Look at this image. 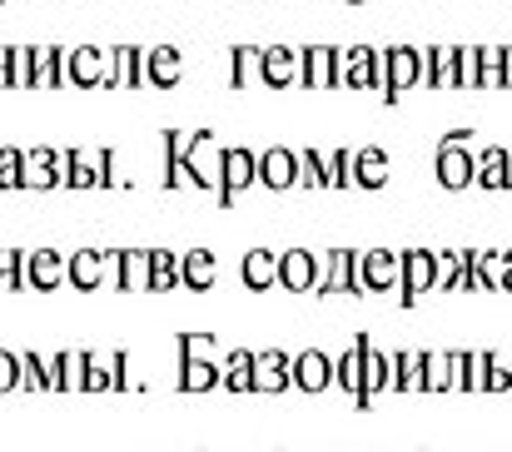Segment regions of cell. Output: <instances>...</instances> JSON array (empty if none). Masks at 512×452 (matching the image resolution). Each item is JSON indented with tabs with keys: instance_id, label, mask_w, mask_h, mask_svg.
<instances>
[{
	"instance_id": "cell-1",
	"label": "cell",
	"mask_w": 512,
	"mask_h": 452,
	"mask_svg": "<svg viewBox=\"0 0 512 452\" xmlns=\"http://www.w3.org/2000/svg\"><path fill=\"white\" fill-rule=\"evenodd\" d=\"M413 85H423V50L418 45H388V50H378V80H373V90L383 95V105H398L403 90H413Z\"/></svg>"
},
{
	"instance_id": "cell-2",
	"label": "cell",
	"mask_w": 512,
	"mask_h": 452,
	"mask_svg": "<svg viewBox=\"0 0 512 452\" xmlns=\"http://www.w3.org/2000/svg\"><path fill=\"white\" fill-rule=\"evenodd\" d=\"M299 85L304 90H339V45L299 50Z\"/></svg>"
},
{
	"instance_id": "cell-3",
	"label": "cell",
	"mask_w": 512,
	"mask_h": 452,
	"mask_svg": "<svg viewBox=\"0 0 512 452\" xmlns=\"http://www.w3.org/2000/svg\"><path fill=\"white\" fill-rule=\"evenodd\" d=\"M358 279H363V294H388L403 284V254H388V249H373V254H358Z\"/></svg>"
},
{
	"instance_id": "cell-4",
	"label": "cell",
	"mask_w": 512,
	"mask_h": 452,
	"mask_svg": "<svg viewBox=\"0 0 512 452\" xmlns=\"http://www.w3.org/2000/svg\"><path fill=\"white\" fill-rule=\"evenodd\" d=\"M254 164H259V154L249 150V145H229V150L219 154V199L224 204L254 184Z\"/></svg>"
},
{
	"instance_id": "cell-5",
	"label": "cell",
	"mask_w": 512,
	"mask_h": 452,
	"mask_svg": "<svg viewBox=\"0 0 512 452\" xmlns=\"http://www.w3.org/2000/svg\"><path fill=\"white\" fill-rule=\"evenodd\" d=\"M254 184H264V189H294L299 184V150L269 145V150L259 154V164H254Z\"/></svg>"
},
{
	"instance_id": "cell-6",
	"label": "cell",
	"mask_w": 512,
	"mask_h": 452,
	"mask_svg": "<svg viewBox=\"0 0 512 452\" xmlns=\"http://www.w3.org/2000/svg\"><path fill=\"white\" fill-rule=\"evenodd\" d=\"M319 279H324L319 254H309V249H289V254H279V284H284L289 294H314Z\"/></svg>"
},
{
	"instance_id": "cell-7",
	"label": "cell",
	"mask_w": 512,
	"mask_h": 452,
	"mask_svg": "<svg viewBox=\"0 0 512 452\" xmlns=\"http://www.w3.org/2000/svg\"><path fill=\"white\" fill-rule=\"evenodd\" d=\"M334 383V358L319 348H304L299 358H289V388L299 393H324Z\"/></svg>"
},
{
	"instance_id": "cell-8",
	"label": "cell",
	"mask_w": 512,
	"mask_h": 452,
	"mask_svg": "<svg viewBox=\"0 0 512 452\" xmlns=\"http://www.w3.org/2000/svg\"><path fill=\"white\" fill-rule=\"evenodd\" d=\"M403 303H418L428 289H438V254L433 249H408L403 254Z\"/></svg>"
},
{
	"instance_id": "cell-9",
	"label": "cell",
	"mask_w": 512,
	"mask_h": 452,
	"mask_svg": "<svg viewBox=\"0 0 512 452\" xmlns=\"http://www.w3.org/2000/svg\"><path fill=\"white\" fill-rule=\"evenodd\" d=\"M373 80H378V50L373 45L339 50V90H373Z\"/></svg>"
},
{
	"instance_id": "cell-10",
	"label": "cell",
	"mask_w": 512,
	"mask_h": 452,
	"mask_svg": "<svg viewBox=\"0 0 512 452\" xmlns=\"http://www.w3.org/2000/svg\"><path fill=\"white\" fill-rule=\"evenodd\" d=\"M324 264H329V274L319 279V289H314V294H363V279H358V254H353V249H334Z\"/></svg>"
},
{
	"instance_id": "cell-11",
	"label": "cell",
	"mask_w": 512,
	"mask_h": 452,
	"mask_svg": "<svg viewBox=\"0 0 512 452\" xmlns=\"http://www.w3.org/2000/svg\"><path fill=\"white\" fill-rule=\"evenodd\" d=\"M433 169H438V184H443V189H468V184H473L478 159L463 150V145H438V154H433Z\"/></svg>"
},
{
	"instance_id": "cell-12",
	"label": "cell",
	"mask_w": 512,
	"mask_h": 452,
	"mask_svg": "<svg viewBox=\"0 0 512 452\" xmlns=\"http://www.w3.org/2000/svg\"><path fill=\"white\" fill-rule=\"evenodd\" d=\"M259 65H264V85H269V90L299 85V50H289V45H264V50H259Z\"/></svg>"
},
{
	"instance_id": "cell-13",
	"label": "cell",
	"mask_w": 512,
	"mask_h": 452,
	"mask_svg": "<svg viewBox=\"0 0 512 452\" xmlns=\"http://www.w3.org/2000/svg\"><path fill=\"white\" fill-rule=\"evenodd\" d=\"M423 85L428 90H458V45H428L423 50Z\"/></svg>"
},
{
	"instance_id": "cell-14",
	"label": "cell",
	"mask_w": 512,
	"mask_h": 452,
	"mask_svg": "<svg viewBox=\"0 0 512 452\" xmlns=\"http://www.w3.org/2000/svg\"><path fill=\"white\" fill-rule=\"evenodd\" d=\"M184 80V55L174 50V45H155V50H145V85H155V90H174Z\"/></svg>"
},
{
	"instance_id": "cell-15",
	"label": "cell",
	"mask_w": 512,
	"mask_h": 452,
	"mask_svg": "<svg viewBox=\"0 0 512 452\" xmlns=\"http://www.w3.org/2000/svg\"><path fill=\"white\" fill-rule=\"evenodd\" d=\"M110 60H115V65H105V85L110 90L115 85H130V90L145 85V45H120Z\"/></svg>"
},
{
	"instance_id": "cell-16",
	"label": "cell",
	"mask_w": 512,
	"mask_h": 452,
	"mask_svg": "<svg viewBox=\"0 0 512 452\" xmlns=\"http://www.w3.org/2000/svg\"><path fill=\"white\" fill-rule=\"evenodd\" d=\"M512 50L508 45H478V90H508Z\"/></svg>"
},
{
	"instance_id": "cell-17",
	"label": "cell",
	"mask_w": 512,
	"mask_h": 452,
	"mask_svg": "<svg viewBox=\"0 0 512 452\" xmlns=\"http://www.w3.org/2000/svg\"><path fill=\"white\" fill-rule=\"evenodd\" d=\"M388 174H393V164H388V150H383V145H363V150L353 154V184H358V189H383Z\"/></svg>"
},
{
	"instance_id": "cell-18",
	"label": "cell",
	"mask_w": 512,
	"mask_h": 452,
	"mask_svg": "<svg viewBox=\"0 0 512 452\" xmlns=\"http://www.w3.org/2000/svg\"><path fill=\"white\" fill-rule=\"evenodd\" d=\"M289 388V353L269 348L254 353V393H284Z\"/></svg>"
},
{
	"instance_id": "cell-19",
	"label": "cell",
	"mask_w": 512,
	"mask_h": 452,
	"mask_svg": "<svg viewBox=\"0 0 512 452\" xmlns=\"http://www.w3.org/2000/svg\"><path fill=\"white\" fill-rule=\"evenodd\" d=\"M274 284H279V254H269V249H249V254H244V289L269 294Z\"/></svg>"
},
{
	"instance_id": "cell-20",
	"label": "cell",
	"mask_w": 512,
	"mask_h": 452,
	"mask_svg": "<svg viewBox=\"0 0 512 452\" xmlns=\"http://www.w3.org/2000/svg\"><path fill=\"white\" fill-rule=\"evenodd\" d=\"M259 50L264 45H234L229 50V85L234 90H249V85H264V65H259Z\"/></svg>"
},
{
	"instance_id": "cell-21",
	"label": "cell",
	"mask_w": 512,
	"mask_h": 452,
	"mask_svg": "<svg viewBox=\"0 0 512 452\" xmlns=\"http://www.w3.org/2000/svg\"><path fill=\"white\" fill-rule=\"evenodd\" d=\"M363 348H368V338H353V343H348V353L334 358V383H339L348 398H358V393H363Z\"/></svg>"
},
{
	"instance_id": "cell-22",
	"label": "cell",
	"mask_w": 512,
	"mask_h": 452,
	"mask_svg": "<svg viewBox=\"0 0 512 452\" xmlns=\"http://www.w3.org/2000/svg\"><path fill=\"white\" fill-rule=\"evenodd\" d=\"M179 284H189L194 294H209L214 289V254L209 249H189L179 259Z\"/></svg>"
},
{
	"instance_id": "cell-23",
	"label": "cell",
	"mask_w": 512,
	"mask_h": 452,
	"mask_svg": "<svg viewBox=\"0 0 512 452\" xmlns=\"http://www.w3.org/2000/svg\"><path fill=\"white\" fill-rule=\"evenodd\" d=\"M179 388H184V393H209V388H219V368H214L209 358H199V353H184V363H179Z\"/></svg>"
},
{
	"instance_id": "cell-24",
	"label": "cell",
	"mask_w": 512,
	"mask_h": 452,
	"mask_svg": "<svg viewBox=\"0 0 512 452\" xmlns=\"http://www.w3.org/2000/svg\"><path fill=\"white\" fill-rule=\"evenodd\" d=\"M473 184H478V189H508V150H503V145H493V150L478 154Z\"/></svg>"
},
{
	"instance_id": "cell-25",
	"label": "cell",
	"mask_w": 512,
	"mask_h": 452,
	"mask_svg": "<svg viewBox=\"0 0 512 452\" xmlns=\"http://www.w3.org/2000/svg\"><path fill=\"white\" fill-rule=\"evenodd\" d=\"M219 383H224L229 393H254V353L234 348V353H229V363L219 368Z\"/></svg>"
},
{
	"instance_id": "cell-26",
	"label": "cell",
	"mask_w": 512,
	"mask_h": 452,
	"mask_svg": "<svg viewBox=\"0 0 512 452\" xmlns=\"http://www.w3.org/2000/svg\"><path fill=\"white\" fill-rule=\"evenodd\" d=\"M120 284L130 289V294H150V249H130V254H120Z\"/></svg>"
},
{
	"instance_id": "cell-27",
	"label": "cell",
	"mask_w": 512,
	"mask_h": 452,
	"mask_svg": "<svg viewBox=\"0 0 512 452\" xmlns=\"http://www.w3.org/2000/svg\"><path fill=\"white\" fill-rule=\"evenodd\" d=\"M179 284V259L170 249H150V294H170Z\"/></svg>"
},
{
	"instance_id": "cell-28",
	"label": "cell",
	"mask_w": 512,
	"mask_h": 452,
	"mask_svg": "<svg viewBox=\"0 0 512 452\" xmlns=\"http://www.w3.org/2000/svg\"><path fill=\"white\" fill-rule=\"evenodd\" d=\"M70 75L80 85H105V55L100 50H75L70 55Z\"/></svg>"
},
{
	"instance_id": "cell-29",
	"label": "cell",
	"mask_w": 512,
	"mask_h": 452,
	"mask_svg": "<svg viewBox=\"0 0 512 452\" xmlns=\"http://www.w3.org/2000/svg\"><path fill=\"white\" fill-rule=\"evenodd\" d=\"M299 184H304V189H329V174H324V150H319V145L299 150Z\"/></svg>"
},
{
	"instance_id": "cell-30",
	"label": "cell",
	"mask_w": 512,
	"mask_h": 452,
	"mask_svg": "<svg viewBox=\"0 0 512 452\" xmlns=\"http://www.w3.org/2000/svg\"><path fill=\"white\" fill-rule=\"evenodd\" d=\"M458 90H478V45H458Z\"/></svg>"
},
{
	"instance_id": "cell-31",
	"label": "cell",
	"mask_w": 512,
	"mask_h": 452,
	"mask_svg": "<svg viewBox=\"0 0 512 452\" xmlns=\"http://www.w3.org/2000/svg\"><path fill=\"white\" fill-rule=\"evenodd\" d=\"M75 284H80V289L100 284V254H80V259H75Z\"/></svg>"
},
{
	"instance_id": "cell-32",
	"label": "cell",
	"mask_w": 512,
	"mask_h": 452,
	"mask_svg": "<svg viewBox=\"0 0 512 452\" xmlns=\"http://www.w3.org/2000/svg\"><path fill=\"white\" fill-rule=\"evenodd\" d=\"M508 189H512V150H508Z\"/></svg>"
}]
</instances>
